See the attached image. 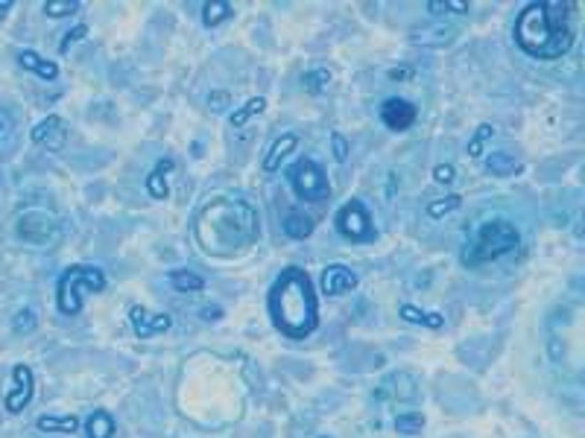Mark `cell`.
I'll return each mask as SVG.
<instances>
[{"label":"cell","mask_w":585,"mask_h":438,"mask_svg":"<svg viewBox=\"0 0 585 438\" xmlns=\"http://www.w3.org/2000/svg\"><path fill=\"white\" fill-rule=\"evenodd\" d=\"M261 237L258 210L240 196L208 202L197 216V240L208 255H234Z\"/></svg>","instance_id":"6da1fadb"},{"label":"cell","mask_w":585,"mask_h":438,"mask_svg":"<svg viewBox=\"0 0 585 438\" xmlns=\"http://www.w3.org/2000/svg\"><path fill=\"white\" fill-rule=\"evenodd\" d=\"M269 319L287 339H308L319 327V301L304 269L287 266L269 289Z\"/></svg>","instance_id":"7a4b0ae2"},{"label":"cell","mask_w":585,"mask_h":438,"mask_svg":"<svg viewBox=\"0 0 585 438\" xmlns=\"http://www.w3.org/2000/svg\"><path fill=\"white\" fill-rule=\"evenodd\" d=\"M568 9V4H527L515 18V44L542 62L562 59L574 44V30L565 18Z\"/></svg>","instance_id":"3957f363"},{"label":"cell","mask_w":585,"mask_h":438,"mask_svg":"<svg viewBox=\"0 0 585 438\" xmlns=\"http://www.w3.org/2000/svg\"><path fill=\"white\" fill-rule=\"evenodd\" d=\"M518 245H521V234L512 223H507V219H489V223H483L475 231V237L468 240L462 263L465 266H483L489 260H497V257L515 252Z\"/></svg>","instance_id":"277c9868"},{"label":"cell","mask_w":585,"mask_h":438,"mask_svg":"<svg viewBox=\"0 0 585 438\" xmlns=\"http://www.w3.org/2000/svg\"><path fill=\"white\" fill-rule=\"evenodd\" d=\"M105 289V272L100 266H68L56 284V304L65 316H76L82 310L86 292H103Z\"/></svg>","instance_id":"5b68a950"},{"label":"cell","mask_w":585,"mask_h":438,"mask_svg":"<svg viewBox=\"0 0 585 438\" xmlns=\"http://www.w3.org/2000/svg\"><path fill=\"white\" fill-rule=\"evenodd\" d=\"M287 181L301 202H325L331 196L328 176L314 158H299L287 170Z\"/></svg>","instance_id":"8992f818"},{"label":"cell","mask_w":585,"mask_h":438,"mask_svg":"<svg viewBox=\"0 0 585 438\" xmlns=\"http://www.w3.org/2000/svg\"><path fill=\"white\" fill-rule=\"evenodd\" d=\"M333 228L340 231V237H346L348 242H372L378 237L372 219H369V210L360 199H348L337 216H333Z\"/></svg>","instance_id":"52a82bcc"},{"label":"cell","mask_w":585,"mask_h":438,"mask_svg":"<svg viewBox=\"0 0 585 438\" xmlns=\"http://www.w3.org/2000/svg\"><path fill=\"white\" fill-rule=\"evenodd\" d=\"M15 234H18V240L33 242V245H53L56 240H59L62 228H59V219H56L53 213H44V210H26V213L18 216Z\"/></svg>","instance_id":"ba28073f"},{"label":"cell","mask_w":585,"mask_h":438,"mask_svg":"<svg viewBox=\"0 0 585 438\" xmlns=\"http://www.w3.org/2000/svg\"><path fill=\"white\" fill-rule=\"evenodd\" d=\"M33 389H36V380H33L30 365H15L12 368V392H6V397H4L6 412L9 415L24 412L33 400Z\"/></svg>","instance_id":"9c48e42d"},{"label":"cell","mask_w":585,"mask_h":438,"mask_svg":"<svg viewBox=\"0 0 585 438\" xmlns=\"http://www.w3.org/2000/svg\"><path fill=\"white\" fill-rule=\"evenodd\" d=\"M129 321H132V331L138 339H150V336H158L164 331H170V316L167 313H150L147 307H129Z\"/></svg>","instance_id":"30bf717a"},{"label":"cell","mask_w":585,"mask_h":438,"mask_svg":"<svg viewBox=\"0 0 585 438\" xmlns=\"http://www.w3.org/2000/svg\"><path fill=\"white\" fill-rule=\"evenodd\" d=\"M415 117H419V112H415V105L401 100V97H389L380 102V120L386 129L393 132H404L415 123Z\"/></svg>","instance_id":"8fae6325"},{"label":"cell","mask_w":585,"mask_h":438,"mask_svg":"<svg viewBox=\"0 0 585 438\" xmlns=\"http://www.w3.org/2000/svg\"><path fill=\"white\" fill-rule=\"evenodd\" d=\"M386 397H395L401 403H413V400H419V383H415L413 374L407 371H398L389 377L383 386L375 389V400H386Z\"/></svg>","instance_id":"7c38bea8"},{"label":"cell","mask_w":585,"mask_h":438,"mask_svg":"<svg viewBox=\"0 0 585 438\" xmlns=\"http://www.w3.org/2000/svg\"><path fill=\"white\" fill-rule=\"evenodd\" d=\"M33 141H36L38 146L50 149V152H59V149H65V144H68V126L62 123L59 114H50V117H44V120L33 129Z\"/></svg>","instance_id":"4fadbf2b"},{"label":"cell","mask_w":585,"mask_h":438,"mask_svg":"<svg viewBox=\"0 0 585 438\" xmlns=\"http://www.w3.org/2000/svg\"><path fill=\"white\" fill-rule=\"evenodd\" d=\"M460 36V26L454 23H445V21H433V23H425V26H415L410 33V38L422 47H445L451 44L454 38Z\"/></svg>","instance_id":"5bb4252c"},{"label":"cell","mask_w":585,"mask_h":438,"mask_svg":"<svg viewBox=\"0 0 585 438\" xmlns=\"http://www.w3.org/2000/svg\"><path fill=\"white\" fill-rule=\"evenodd\" d=\"M319 284H322V292L328 298H337V295L351 292L357 287V275L348 266H343V263H331V266L322 269V281Z\"/></svg>","instance_id":"9a60e30c"},{"label":"cell","mask_w":585,"mask_h":438,"mask_svg":"<svg viewBox=\"0 0 585 438\" xmlns=\"http://www.w3.org/2000/svg\"><path fill=\"white\" fill-rule=\"evenodd\" d=\"M296 146H299V134H296V132H284L281 138H278V141L272 144V149L266 152V158H264V170H266V173H275L278 167H281V161H284Z\"/></svg>","instance_id":"2e32d148"},{"label":"cell","mask_w":585,"mask_h":438,"mask_svg":"<svg viewBox=\"0 0 585 438\" xmlns=\"http://www.w3.org/2000/svg\"><path fill=\"white\" fill-rule=\"evenodd\" d=\"M173 173V158H161L152 173L147 176V193L152 199H167V193H170V187H167V176Z\"/></svg>","instance_id":"e0dca14e"},{"label":"cell","mask_w":585,"mask_h":438,"mask_svg":"<svg viewBox=\"0 0 585 438\" xmlns=\"http://www.w3.org/2000/svg\"><path fill=\"white\" fill-rule=\"evenodd\" d=\"M18 65H21L24 70H30V73L47 79V82H53L56 76H59V68H56L53 62H47V59H41L38 53H33V50H21V53H18Z\"/></svg>","instance_id":"ac0fdd59"},{"label":"cell","mask_w":585,"mask_h":438,"mask_svg":"<svg viewBox=\"0 0 585 438\" xmlns=\"http://www.w3.org/2000/svg\"><path fill=\"white\" fill-rule=\"evenodd\" d=\"M284 234L290 240H308L314 234V219L311 216H304L301 210H290L284 216Z\"/></svg>","instance_id":"d6986e66"},{"label":"cell","mask_w":585,"mask_h":438,"mask_svg":"<svg viewBox=\"0 0 585 438\" xmlns=\"http://www.w3.org/2000/svg\"><path fill=\"white\" fill-rule=\"evenodd\" d=\"M86 435L88 438H111L115 435V418H111L105 409H97V412H91L86 421Z\"/></svg>","instance_id":"ffe728a7"},{"label":"cell","mask_w":585,"mask_h":438,"mask_svg":"<svg viewBox=\"0 0 585 438\" xmlns=\"http://www.w3.org/2000/svg\"><path fill=\"white\" fill-rule=\"evenodd\" d=\"M486 170L492 176H500V178H507V176H515L521 170V164L509 155V152H492L486 155Z\"/></svg>","instance_id":"44dd1931"},{"label":"cell","mask_w":585,"mask_h":438,"mask_svg":"<svg viewBox=\"0 0 585 438\" xmlns=\"http://www.w3.org/2000/svg\"><path fill=\"white\" fill-rule=\"evenodd\" d=\"M170 287L176 292H200V289H205V278L190 269H176V272H170Z\"/></svg>","instance_id":"7402d4cb"},{"label":"cell","mask_w":585,"mask_h":438,"mask_svg":"<svg viewBox=\"0 0 585 438\" xmlns=\"http://www.w3.org/2000/svg\"><path fill=\"white\" fill-rule=\"evenodd\" d=\"M36 427H38L41 432H68V435H73V432L79 429V418H76V415H62V418L41 415Z\"/></svg>","instance_id":"603a6c76"},{"label":"cell","mask_w":585,"mask_h":438,"mask_svg":"<svg viewBox=\"0 0 585 438\" xmlns=\"http://www.w3.org/2000/svg\"><path fill=\"white\" fill-rule=\"evenodd\" d=\"M401 319H404V321H413V324L433 327V331L445 324V319H442L439 313H422L419 307H413V304H401Z\"/></svg>","instance_id":"cb8c5ba5"},{"label":"cell","mask_w":585,"mask_h":438,"mask_svg":"<svg viewBox=\"0 0 585 438\" xmlns=\"http://www.w3.org/2000/svg\"><path fill=\"white\" fill-rule=\"evenodd\" d=\"M328 82H331V70L322 68V65H316V68H311V70H304V76H301V85L308 88L311 94H322V91L328 88Z\"/></svg>","instance_id":"d4e9b609"},{"label":"cell","mask_w":585,"mask_h":438,"mask_svg":"<svg viewBox=\"0 0 585 438\" xmlns=\"http://www.w3.org/2000/svg\"><path fill=\"white\" fill-rule=\"evenodd\" d=\"M226 18H232V4H226V0H211V4L202 6V21L205 26H217L222 23Z\"/></svg>","instance_id":"484cf974"},{"label":"cell","mask_w":585,"mask_h":438,"mask_svg":"<svg viewBox=\"0 0 585 438\" xmlns=\"http://www.w3.org/2000/svg\"><path fill=\"white\" fill-rule=\"evenodd\" d=\"M18 144V123L9 112H0V152H6Z\"/></svg>","instance_id":"4316f807"},{"label":"cell","mask_w":585,"mask_h":438,"mask_svg":"<svg viewBox=\"0 0 585 438\" xmlns=\"http://www.w3.org/2000/svg\"><path fill=\"white\" fill-rule=\"evenodd\" d=\"M264 108H266V97H252L243 108H237V112L232 114V126H243L246 120H252L255 114H261Z\"/></svg>","instance_id":"83f0119b"},{"label":"cell","mask_w":585,"mask_h":438,"mask_svg":"<svg viewBox=\"0 0 585 438\" xmlns=\"http://www.w3.org/2000/svg\"><path fill=\"white\" fill-rule=\"evenodd\" d=\"M395 429L401 435H419L425 429V415L422 412H404L395 418Z\"/></svg>","instance_id":"f1b7e54d"},{"label":"cell","mask_w":585,"mask_h":438,"mask_svg":"<svg viewBox=\"0 0 585 438\" xmlns=\"http://www.w3.org/2000/svg\"><path fill=\"white\" fill-rule=\"evenodd\" d=\"M495 134V129L489 126V123H480L477 129H475V134H471V141H468V158H480L483 155V146H486V141Z\"/></svg>","instance_id":"f546056e"},{"label":"cell","mask_w":585,"mask_h":438,"mask_svg":"<svg viewBox=\"0 0 585 438\" xmlns=\"http://www.w3.org/2000/svg\"><path fill=\"white\" fill-rule=\"evenodd\" d=\"M79 0H50V4H44V15L47 18H68L73 12H79Z\"/></svg>","instance_id":"4dcf8cb0"},{"label":"cell","mask_w":585,"mask_h":438,"mask_svg":"<svg viewBox=\"0 0 585 438\" xmlns=\"http://www.w3.org/2000/svg\"><path fill=\"white\" fill-rule=\"evenodd\" d=\"M36 321H38L36 313H33L30 307H24V310H18V313L12 316V331L21 333V336H24V333H33V331H36Z\"/></svg>","instance_id":"1f68e13d"},{"label":"cell","mask_w":585,"mask_h":438,"mask_svg":"<svg viewBox=\"0 0 585 438\" xmlns=\"http://www.w3.org/2000/svg\"><path fill=\"white\" fill-rule=\"evenodd\" d=\"M460 205H462V199H460V196H445V199H436V202H430V205H428V216H430V219H439V216H445V213L457 210Z\"/></svg>","instance_id":"d6a6232c"},{"label":"cell","mask_w":585,"mask_h":438,"mask_svg":"<svg viewBox=\"0 0 585 438\" xmlns=\"http://www.w3.org/2000/svg\"><path fill=\"white\" fill-rule=\"evenodd\" d=\"M86 36H88V26H86V23H76L71 33H65V38H62V44H59V53H68L79 38H86Z\"/></svg>","instance_id":"836d02e7"},{"label":"cell","mask_w":585,"mask_h":438,"mask_svg":"<svg viewBox=\"0 0 585 438\" xmlns=\"http://www.w3.org/2000/svg\"><path fill=\"white\" fill-rule=\"evenodd\" d=\"M208 105H211V112H229V105H232V94H229V91H211Z\"/></svg>","instance_id":"e575fe53"},{"label":"cell","mask_w":585,"mask_h":438,"mask_svg":"<svg viewBox=\"0 0 585 438\" xmlns=\"http://www.w3.org/2000/svg\"><path fill=\"white\" fill-rule=\"evenodd\" d=\"M331 146H333V158H337V161H346V158H348V141H346V134L333 132V134H331Z\"/></svg>","instance_id":"d590c367"},{"label":"cell","mask_w":585,"mask_h":438,"mask_svg":"<svg viewBox=\"0 0 585 438\" xmlns=\"http://www.w3.org/2000/svg\"><path fill=\"white\" fill-rule=\"evenodd\" d=\"M433 181L436 184H451L454 181V167H451V164H436V167H433Z\"/></svg>","instance_id":"8d00e7d4"},{"label":"cell","mask_w":585,"mask_h":438,"mask_svg":"<svg viewBox=\"0 0 585 438\" xmlns=\"http://www.w3.org/2000/svg\"><path fill=\"white\" fill-rule=\"evenodd\" d=\"M445 12L465 15V12H468V4H460V0H445Z\"/></svg>","instance_id":"74e56055"},{"label":"cell","mask_w":585,"mask_h":438,"mask_svg":"<svg viewBox=\"0 0 585 438\" xmlns=\"http://www.w3.org/2000/svg\"><path fill=\"white\" fill-rule=\"evenodd\" d=\"M413 70L410 68H395V70H389V79H410Z\"/></svg>","instance_id":"f35d334b"},{"label":"cell","mask_w":585,"mask_h":438,"mask_svg":"<svg viewBox=\"0 0 585 438\" xmlns=\"http://www.w3.org/2000/svg\"><path fill=\"white\" fill-rule=\"evenodd\" d=\"M200 316H202V319H219V316H222V310H219V307H202V310H200Z\"/></svg>","instance_id":"ab89813d"},{"label":"cell","mask_w":585,"mask_h":438,"mask_svg":"<svg viewBox=\"0 0 585 438\" xmlns=\"http://www.w3.org/2000/svg\"><path fill=\"white\" fill-rule=\"evenodd\" d=\"M9 9H12V0H0V18H4Z\"/></svg>","instance_id":"60d3db41"},{"label":"cell","mask_w":585,"mask_h":438,"mask_svg":"<svg viewBox=\"0 0 585 438\" xmlns=\"http://www.w3.org/2000/svg\"><path fill=\"white\" fill-rule=\"evenodd\" d=\"M322 438H328V435H322Z\"/></svg>","instance_id":"b9f144b4"},{"label":"cell","mask_w":585,"mask_h":438,"mask_svg":"<svg viewBox=\"0 0 585 438\" xmlns=\"http://www.w3.org/2000/svg\"><path fill=\"white\" fill-rule=\"evenodd\" d=\"M0 178H4V176H0Z\"/></svg>","instance_id":"7bdbcfd3"}]
</instances>
